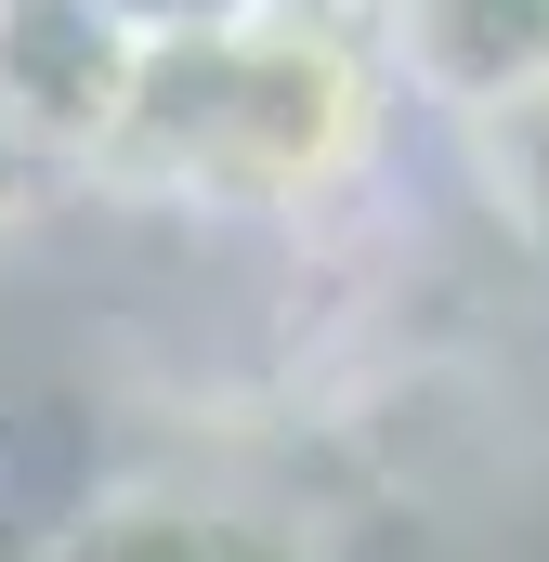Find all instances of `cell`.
<instances>
[{"mask_svg":"<svg viewBox=\"0 0 549 562\" xmlns=\"http://www.w3.org/2000/svg\"><path fill=\"white\" fill-rule=\"evenodd\" d=\"M132 40H197V26H223V13H249V0H105Z\"/></svg>","mask_w":549,"mask_h":562,"instance_id":"6","label":"cell"},{"mask_svg":"<svg viewBox=\"0 0 549 562\" xmlns=\"http://www.w3.org/2000/svg\"><path fill=\"white\" fill-rule=\"evenodd\" d=\"M13 170H26V157H13V144H0V196H13Z\"/></svg>","mask_w":549,"mask_h":562,"instance_id":"7","label":"cell"},{"mask_svg":"<svg viewBox=\"0 0 549 562\" xmlns=\"http://www.w3.org/2000/svg\"><path fill=\"white\" fill-rule=\"evenodd\" d=\"M458 144H471L484 210H497L524 249H549V79L497 92V105H471V119H458Z\"/></svg>","mask_w":549,"mask_h":562,"instance_id":"5","label":"cell"},{"mask_svg":"<svg viewBox=\"0 0 549 562\" xmlns=\"http://www.w3.org/2000/svg\"><path fill=\"white\" fill-rule=\"evenodd\" d=\"M380 105H393V79H380L367 13L249 0L197 40H144L132 105L92 170L197 196V210H314L327 183L367 170Z\"/></svg>","mask_w":549,"mask_h":562,"instance_id":"1","label":"cell"},{"mask_svg":"<svg viewBox=\"0 0 549 562\" xmlns=\"http://www.w3.org/2000/svg\"><path fill=\"white\" fill-rule=\"evenodd\" d=\"M40 562H314V550L249 524V510H223V497H105Z\"/></svg>","mask_w":549,"mask_h":562,"instance_id":"4","label":"cell"},{"mask_svg":"<svg viewBox=\"0 0 549 562\" xmlns=\"http://www.w3.org/2000/svg\"><path fill=\"white\" fill-rule=\"evenodd\" d=\"M367 40H380V79L445 119L549 79V0H367Z\"/></svg>","mask_w":549,"mask_h":562,"instance_id":"3","label":"cell"},{"mask_svg":"<svg viewBox=\"0 0 549 562\" xmlns=\"http://www.w3.org/2000/svg\"><path fill=\"white\" fill-rule=\"evenodd\" d=\"M301 13H367V0H301Z\"/></svg>","mask_w":549,"mask_h":562,"instance_id":"8","label":"cell"},{"mask_svg":"<svg viewBox=\"0 0 549 562\" xmlns=\"http://www.w3.org/2000/svg\"><path fill=\"white\" fill-rule=\"evenodd\" d=\"M144 40L105 0H0V144L13 157H105L119 105H132Z\"/></svg>","mask_w":549,"mask_h":562,"instance_id":"2","label":"cell"}]
</instances>
